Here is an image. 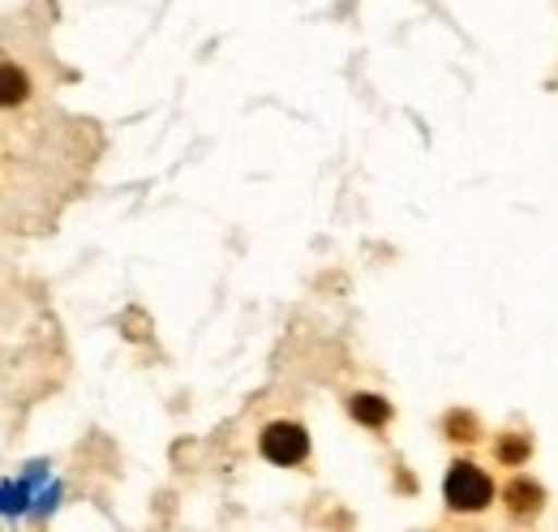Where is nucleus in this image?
Returning a JSON list of instances; mask_svg holds the SVG:
<instances>
[{
  "label": "nucleus",
  "instance_id": "1",
  "mask_svg": "<svg viewBox=\"0 0 558 532\" xmlns=\"http://www.w3.org/2000/svg\"><path fill=\"white\" fill-rule=\"evenodd\" d=\"M442 494H447V503L456 511H486L489 498H494V481L477 464L460 460V464H451V472H447Z\"/></svg>",
  "mask_w": 558,
  "mask_h": 532
},
{
  "label": "nucleus",
  "instance_id": "2",
  "mask_svg": "<svg viewBox=\"0 0 558 532\" xmlns=\"http://www.w3.org/2000/svg\"><path fill=\"white\" fill-rule=\"evenodd\" d=\"M258 447H263V456H267L271 464L292 468L310 456V434H305L296 421H271V425L263 430Z\"/></svg>",
  "mask_w": 558,
  "mask_h": 532
},
{
  "label": "nucleus",
  "instance_id": "3",
  "mask_svg": "<svg viewBox=\"0 0 558 532\" xmlns=\"http://www.w3.org/2000/svg\"><path fill=\"white\" fill-rule=\"evenodd\" d=\"M26 95H31V77L13 61H4L0 65V108H17V104H26Z\"/></svg>",
  "mask_w": 558,
  "mask_h": 532
},
{
  "label": "nucleus",
  "instance_id": "4",
  "mask_svg": "<svg viewBox=\"0 0 558 532\" xmlns=\"http://www.w3.org/2000/svg\"><path fill=\"white\" fill-rule=\"evenodd\" d=\"M349 412L361 421V425H369V430H383V425L391 421V403L378 396H352Z\"/></svg>",
  "mask_w": 558,
  "mask_h": 532
},
{
  "label": "nucleus",
  "instance_id": "5",
  "mask_svg": "<svg viewBox=\"0 0 558 532\" xmlns=\"http://www.w3.org/2000/svg\"><path fill=\"white\" fill-rule=\"evenodd\" d=\"M507 507H511V516H533V511H542V485H533V481H511V485H507Z\"/></svg>",
  "mask_w": 558,
  "mask_h": 532
},
{
  "label": "nucleus",
  "instance_id": "6",
  "mask_svg": "<svg viewBox=\"0 0 558 532\" xmlns=\"http://www.w3.org/2000/svg\"><path fill=\"white\" fill-rule=\"evenodd\" d=\"M447 434H451L456 443H473V438H477V416L451 412V416H447Z\"/></svg>",
  "mask_w": 558,
  "mask_h": 532
},
{
  "label": "nucleus",
  "instance_id": "7",
  "mask_svg": "<svg viewBox=\"0 0 558 532\" xmlns=\"http://www.w3.org/2000/svg\"><path fill=\"white\" fill-rule=\"evenodd\" d=\"M524 456H529V438H524V434L498 438V460H502V464H520Z\"/></svg>",
  "mask_w": 558,
  "mask_h": 532
}]
</instances>
